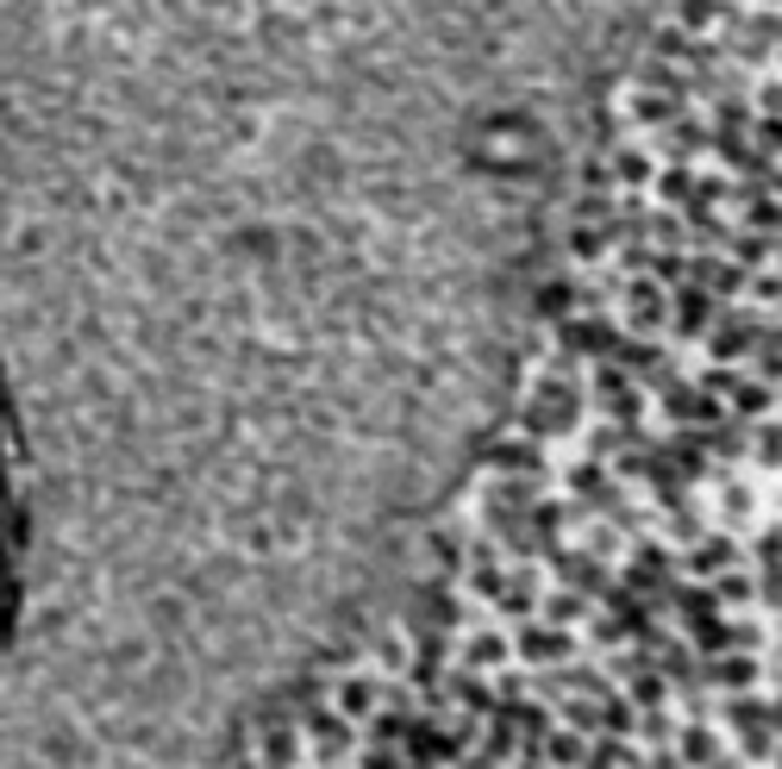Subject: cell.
<instances>
[{
	"label": "cell",
	"mask_w": 782,
	"mask_h": 769,
	"mask_svg": "<svg viewBox=\"0 0 782 769\" xmlns=\"http://www.w3.org/2000/svg\"><path fill=\"white\" fill-rule=\"evenodd\" d=\"M20 550H26V495H20V432L13 407L0 395V638L20 600Z\"/></svg>",
	"instance_id": "6da1fadb"
}]
</instances>
